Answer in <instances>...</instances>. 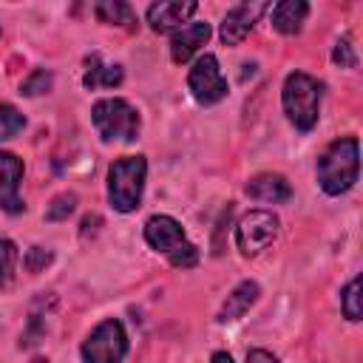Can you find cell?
I'll list each match as a JSON object with an SVG mask.
<instances>
[{
	"instance_id": "cell-1",
	"label": "cell",
	"mask_w": 363,
	"mask_h": 363,
	"mask_svg": "<svg viewBox=\"0 0 363 363\" xmlns=\"http://www.w3.org/2000/svg\"><path fill=\"white\" fill-rule=\"evenodd\" d=\"M357 170H360V147L354 136H346L332 142L329 150L320 156L318 182L329 196H340L357 182Z\"/></svg>"
},
{
	"instance_id": "cell-2",
	"label": "cell",
	"mask_w": 363,
	"mask_h": 363,
	"mask_svg": "<svg viewBox=\"0 0 363 363\" xmlns=\"http://www.w3.org/2000/svg\"><path fill=\"white\" fill-rule=\"evenodd\" d=\"M284 113L298 130H312L318 122V105H320V82L303 71H295L284 82Z\"/></svg>"
},
{
	"instance_id": "cell-3",
	"label": "cell",
	"mask_w": 363,
	"mask_h": 363,
	"mask_svg": "<svg viewBox=\"0 0 363 363\" xmlns=\"http://www.w3.org/2000/svg\"><path fill=\"white\" fill-rule=\"evenodd\" d=\"M147 162L142 156H125L108 170V199L119 213H130L142 201Z\"/></svg>"
},
{
	"instance_id": "cell-4",
	"label": "cell",
	"mask_w": 363,
	"mask_h": 363,
	"mask_svg": "<svg viewBox=\"0 0 363 363\" xmlns=\"http://www.w3.org/2000/svg\"><path fill=\"white\" fill-rule=\"evenodd\" d=\"M91 119L105 142H133L139 136V113L125 99H99L91 111Z\"/></svg>"
},
{
	"instance_id": "cell-5",
	"label": "cell",
	"mask_w": 363,
	"mask_h": 363,
	"mask_svg": "<svg viewBox=\"0 0 363 363\" xmlns=\"http://www.w3.org/2000/svg\"><path fill=\"white\" fill-rule=\"evenodd\" d=\"M128 352V337L119 320H102L88 340L82 343V357L85 363H122Z\"/></svg>"
},
{
	"instance_id": "cell-6",
	"label": "cell",
	"mask_w": 363,
	"mask_h": 363,
	"mask_svg": "<svg viewBox=\"0 0 363 363\" xmlns=\"http://www.w3.org/2000/svg\"><path fill=\"white\" fill-rule=\"evenodd\" d=\"M278 218L267 210H250L247 216H241L238 227H235V241H238V250L244 255H255L261 252L264 247H269L278 235Z\"/></svg>"
},
{
	"instance_id": "cell-7",
	"label": "cell",
	"mask_w": 363,
	"mask_h": 363,
	"mask_svg": "<svg viewBox=\"0 0 363 363\" xmlns=\"http://www.w3.org/2000/svg\"><path fill=\"white\" fill-rule=\"evenodd\" d=\"M187 85H190L196 102H201V105H213V102L227 96V79H224V74L218 68V60L213 54H201L193 62Z\"/></svg>"
},
{
	"instance_id": "cell-8",
	"label": "cell",
	"mask_w": 363,
	"mask_h": 363,
	"mask_svg": "<svg viewBox=\"0 0 363 363\" xmlns=\"http://www.w3.org/2000/svg\"><path fill=\"white\" fill-rule=\"evenodd\" d=\"M267 3H241L235 9L227 11L224 23H221V43L224 45H238L255 26V20L264 14Z\"/></svg>"
},
{
	"instance_id": "cell-9",
	"label": "cell",
	"mask_w": 363,
	"mask_h": 363,
	"mask_svg": "<svg viewBox=\"0 0 363 363\" xmlns=\"http://www.w3.org/2000/svg\"><path fill=\"white\" fill-rule=\"evenodd\" d=\"M145 241L156 252H164V255H173L182 244H187L179 221L170 218V216H153V218H147V224H145Z\"/></svg>"
},
{
	"instance_id": "cell-10",
	"label": "cell",
	"mask_w": 363,
	"mask_h": 363,
	"mask_svg": "<svg viewBox=\"0 0 363 363\" xmlns=\"http://www.w3.org/2000/svg\"><path fill=\"white\" fill-rule=\"evenodd\" d=\"M20 176H23V162L14 153L0 150V207L6 213H20L23 201H20Z\"/></svg>"
},
{
	"instance_id": "cell-11",
	"label": "cell",
	"mask_w": 363,
	"mask_h": 363,
	"mask_svg": "<svg viewBox=\"0 0 363 363\" xmlns=\"http://www.w3.org/2000/svg\"><path fill=\"white\" fill-rule=\"evenodd\" d=\"M199 6L193 0H184V3H153L147 9V23L153 31H170V28H179L182 23H187V17L196 11Z\"/></svg>"
},
{
	"instance_id": "cell-12",
	"label": "cell",
	"mask_w": 363,
	"mask_h": 363,
	"mask_svg": "<svg viewBox=\"0 0 363 363\" xmlns=\"http://www.w3.org/2000/svg\"><path fill=\"white\" fill-rule=\"evenodd\" d=\"M247 196L255 199V201L281 204V201H289L292 199V187H289V182L281 173H261V176H255V179L247 182Z\"/></svg>"
},
{
	"instance_id": "cell-13",
	"label": "cell",
	"mask_w": 363,
	"mask_h": 363,
	"mask_svg": "<svg viewBox=\"0 0 363 363\" xmlns=\"http://www.w3.org/2000/svg\"><path fill=\"white\" fill-rule=\"evenodd\" d=\"M210 37V26L207 23H187L182 26L176 34H173V43H170V57L176 62H187Z\"/></svg>"
},
{
	"instance_id": "cell-14",
	"label": "cell",
	"mask_w": 363,
	"mask_h": 363,
	"mask_svg": "<svg viewBox=\"0 0 363 363\" xmlns=\"http://www.w3.org/2000/svg\"><path fill=\"white\" fill-rule=\"evenodd\" d=\"M258 295H261V289H258V284H255V281H241V284L227 295L224 306L218 309V320H221V323H227V320L241 318V315H244V312L258 301Z\"/></svg>"
},
{
	"instance_id": "cell-15",
	"label": "cell",
	"mask_w": 363,
	"mask_h": 363,
	"mask_svg": "<svg viewBox=\"0 0 363 363\" xmlns=\"http://www.w3.org/2000/svg\"><path fill=\"white\" fill-rule=\"evenodd\" d=\"M306 14H309V6L303 0H281L272 6V26L281 34H298Z\"/></svg>"
},
{
	"instance_id": "cell-16",
	"label": "cell",
	"mask_w": 363,
	"mask_h": 363,
	"mask_svg": "<svg viewBox=\"0 0 363 363\" xmlns=\"http://www.w3.org/2000/svg\"><path fill=\"white\" fill-rule=\"evenodd\" d=\"M85 62H88V71H85L82 82H85L88 91H94V88H113V85L122 82V68L119 65H105L99 60V54H91Z\"/></svg>"
},
{
	"instance_id": "cell-17",
	"label": "cell",
	"mask_w": 363,
	"mask_h": 363,
	"mask_svg": "<svg viewBox=\"0 0 363 363\" xmlns=\"http://www.w3.org/2000/svg\"><path fill=\"white\" fill-rule=\"evenodd\" d=\"M94 11H96V17H99L102 23H108V26H125V28H133V26H136L133 9H130L128 3H122V0H102V3L94 6Z\"/></svg>"
},
{
	"instance_id": "cell-18",
	"label": "cell",
	"mask_w": 363,
	"mask_h": 363,
	"mask_svg": "<svg viewBox=\"0 0 363 363\" xmlns=\"http://www.w3.org/2000/svg\"><path fill=\"white\" fill-rule=\"evenodd\" d=\"M23 125H26L23 113H20L14 105L0 102V142H3V139H11L14 133H20Z\"/></svg>"
},
{
	"instance_id": "cell-19",
	"label": "cell",
	"mask_w": 363,
	"mask_h": 363,
	"mask_svg": "<svg viewBox=\"0 0 363 363\" xmlns=\"http://www.w3.org/2000/svg\"><path fill=\"white\" fill-rule=\"evenodd\" d=\"M14 267H17V247H14V241L3 238L0 241V286H9L11 284Z\"/></svg>"
},
{
	"instance_id": "cell-20",
	"label": "cell",
	"mask_w": 363,
	"mask_h": 363,
	"mask_svg": "<svg viewBox=\"0 0 363 363\" xmlns=\"http://www.w3.org/2000/svg\"><path fill=\"white\" fill-rule=\"evenodd\" d=\"M74 204H77V196H74V193H60V196L48 204L45 218H48V221H62V218H68V216L74 213Z\"/></svg>"
},
{
	"instance_id": "cell-21",
	"label": "cell",
	"mask_w": 363,
	"mask_h": 363,
	"mask_svg": "<svg viewBox=\"0 0 363 363\" xmlns=\"http://www.w3.org/2000/svg\"><path fill=\"white\" fill-rule=\"evenodd\" d=\"M343 315L349 320H360V278H352L343 289Z\"/></svg>"
},
{
	"instance_id": "cell-22",
	"label": "cell",
	"mask_w": 363,
	"mask_h": 363,
	"mask_svg": "<svg viewBox=\"0 0 363 363\" xmlns=\"http://www.w3.org/2000/svg\"><path fill=\"white\" fill-rule=\"evenodd\" d=\"M48 88H51V74H48V71H34V74L20 85V94L37 96V94H45Z\"/></svg>"
},
{
	"instance_id": "cell-23",
	"label": "cell",
	"mask_w": 363,
	"mask_h": 363,
	"mask_svg": "<svg viewBox=\"0 0 363 363\" xmlns=\"http://www.w3.org/2000/svg\"><path fill=\"white\" fill-rule=\"evenodd\" d=\"M48 264H51V252H48L45 247H31V250L26 252V269H28L31 275L43 272Z\"/></svg>"
},
{
	"instance_id": "cell-24",
	"label": "cell",
	"mask_w": 363,
	"mask_h": 363,
	"mask_svg": "<svg viewBox=\"0 0 363 363\" xmlns=\"http://www.w3.org/2000/svg\"><path fill=\"white\" fill-rule=\"evenodd\" d=\"M335 62L337 65H343V68H354L357 65V57H354V51H352V40L349 37H343V40H337V45H335Z\"/></svg>"
},
{
	"instance_id": "cell-25",
	"label": "cell",
	"mask_w": 363,
	"mask_h": 363,
	"mask_svg": "<svg viewBox=\"0 0 363 363\" xmlns=\"http://www.w3.org/2000/svg\"><path fill=\"white\" fill-rule=\"evenodd\" d=\"M247 363H278V357L267 349H252V352H247Z\"/></svg>"
},
{
	"instance_id": "cell-26",
	"label": "cell",
	"mask_w": 363,
	"mask_h": 363,
	"mask_svg": "<svg viewBox=\"0 0 363 363\" xmlns=\"http://www.w3.org/2000/svg\"><path fill=\"white\" fill-rule=\"evenodd\" d=\"M99 221H102L99 216H85V221H82V238H88V233H94Z\"/></svg>"
},
{
	"instance_id": "cell-27",
	"label": "cell",
	"mask_w": 363,
	"mask_h": 363,
	"mask_svg": "<svg viewBox=\"0 0 363 363\" xmlns=\"http://www.w3.org/2000/svg\"><path fill=\"white\" fill-rule=\"evenodd\" d=\"M210 363H233V357H230V354H227V352H216V354H213V360H210Z\"/></svg>"
},
{
	"instance_id": "cell-28",
	"label": "cell",
	"mask_w": 363,
	"mask_h": 363,
	"mask_svg": "<svg viewBox=\"0 0 363 363\" xmlns=\"http://www.w3.org/2000/svg\"><path fill=\"white\" fill-rule=\"evenodd\" d=\"M31 363H48V360H43V357H37V360H31Z\"/></svg>"
}]
</instances>
